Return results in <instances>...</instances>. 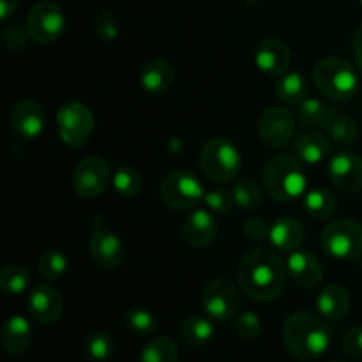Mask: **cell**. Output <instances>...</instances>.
I'll return each instance as SVG.
<instances>
[{"mask_svg":"<svg viewBox=\"0 0 362 362\" xmlns=\"http://www.w3.org/2000/svg\"><path fill=\"white\" fill-rule=\"evenodd\" d=\"M350 304H352V299H350L349 290L338 283L325 286L317 299L318 313L329 322L343 320L349 315Z\"/></svg>","mask_w":362,"mask_h":362,"instance_id":"cell-21","label":"cell"},{"mask_svg":"<svg viewBox=\"0 0 362 362\" xmlns=\"http://www.w3.org/2000/svg\"><path fill=\"white\" fill-rule=\"evenodd\" d=\"M269 239L278 251L292 253L303 244L304 226L296 218H279L269 230Z\"/></svg>","mask_w":362,"mask_h":362,"instance_id":"cell-24","label":"cell"},{"mask_svg":"<svg viewBox=\"0 0 362 362\" xmlns=\"http://www.w3.org/2000/svg\"><path fill=\"white\" fill-rule=\"evenodd\" d=\"M27 310L30 317L39 324H55L64 313V300L55 288L48 285H39L28 293Z\"/></svg>","mask_w":362,"mask_h":362,"instance_id":"cell-15","label":"cell"},{"mask_svg":"<svg viewBox=\"0 0 362 362\" xmlns=\"http://www.w3.org/2000/svg\"><path fill=\"white\" fill-rule=\"evenodd\" d=\"M292 62V52L288 45L279 39H265L255 52V64L262 73L269 76H281L288 71Z\"/></svg>","mask_w":362,"mask_h":362,"instance_id":"cell-17","label":"cell"},{"mask_svg":"<svg viewBox=\"0 0 362 362\" xmlns=\"http://www.w3.org/2000/svg\"><path fill=\"white\" fill-rule=\"evenodd\" d=\"M343 350L354 359H362V325L349 329L343 334Z\"/></svg>","mask_w":362,"mask_h":362,"instance_id":"cell-40","label":"cell"},{"mask_svg":"<svg viewBox=\"0 0 362 362\" xmlns=\"http://www.w3.org/2000/svg\"><path fill=\"white\" fill-rule=\"evenodd\" d=\"M2 346L11 356H20L25 354L32 345L34 339V329L30 322L21 315L9 317L2 325Z\"/></svg>","mask_w":362,"mask_h":362,"instance_id":"cell-20","label":"cell"},{"mask_svg":"<svg viewBox=\"0 0 362 362\" xmlns=\"http://www.w3.org/2000/svg\"><path fill=\"white\" fill-rule=\"evenodd\" d=\"M293 152L304 165H322L331 156V141L325 134L318 133V131H310V133H303L300 136H297L296 144H293Z\"/></svg>","mask_w":362,"mask_h":362,"instance_id":"cell-22","label":"cell"},{"mask_svg":"<svg viewBox=\"0 0 362 362\" xmlns=\"http://www.w3.org/2000/svg\"><path fill=\"white\" fill-rule=\"evenodd\" d=\"M296 131V117L279 106L265 110L258 120V136L269 148H279L288 144Z\"/></svg>","mask_w":362,"mask_h":362,"instance_id":"cell-13","label":"cell"},{"mask_svg":"<svg viewBox=\"0 0 362 362\" xmlns=\"http://www.w3.org/2000/svg\"><path fill=\"white\" fill-rule=\"evenodd\" d=\"M286 272L297 285L304 288H313L320 285L324 278V267L320 260L308 251H292L286 260Z\"/></svg>","mask_w":362,"mask_h":362,"instance_id":"cell-19","label":"cell"},{"mask_svg":"<svg viewBox=\"0 0 362 362\" xmlns=\"http://www.w3.org/2000/svg\"><path fill=\"white\" fill-rule=\"evenodd\" d=\"M327 173L339 191L357 193L362 189V159L356 152L341 151L332 156Z\"/></svg>","mask_w":362,"mask_h":362,"instance_id":"cell-14","label":"cell"},{"mask_svg":"<svg viewBox=\"0 0 362 362\" xmlns=\"http://www.w3.org/2000/svg\"><path fill=\"white\" fill-rule=\"evenodd\" d=\"M332 362H343V361H332Z\"/></svg>","mask_w":362,"mask_h":362,"instance_id":"cell-45","label":"cell"},{"mask_svg":"<svg viewBox=\"0 0 362 362\" xmlns=\"http://www.w3.org/2000/svg\"><path fill=\"white\" fill-rule=\"evenodd\" d=\"M202 172L212 182H230L240 172L243 158L233 141L228 138L216 136L204 145L200 154Z\"/></svg>","mask_w":362,"mask_h":362,"instance_id":"cell-5","label":"cell"},{"mask_svg":"<svg viewBox=\"0 0 362 362\" xmlns=\"http://www.w3.org/2000/svg\"><path fill=\"white\" fill-rule=\"evenodd\" d=\"M175 81V71L170 62L163 59L151 60L144 66L140 73V83L145 92L152 95L165 94Z\"/></svg>","mask_w":362,"mask_h":362,"instance_id":"cell-23","label":"cell"},{"mask_svg":"<svg viewBox=\"0 0 362 362\" xmlns=\"http://www.w3.org/2000/svg\"><path fill=\"white\" fill-rule=\"evenodd\" d=\"M233 332H235L237 338L246 339V341H251V339L258 338L262 334V320L257 313H251V311H246V313L239 315V317L233 320Z\"/></svg>","mask_w":362,"mask_h":362,"instance_id":"cell-38","label":"cell"},{"mask_svg":"<svg viewBox=\"0 0 362 362\" xmlns=\"http://www.w3.org/2000/svg\"><path fill=\"white\" fill-rule=\"evenodd\" d=\"M327 133L329 138L334 144H338L339 147H350V145L356 144L359 129H357V122L352 117L336 115L327 126Z\"/></svg>","mask_w":362,"mask_h":362,"instance_id":"cell-34","label":"cell"},{"mask_svg":"<svg viewBox=\"0 0 362 362\" xmlns=\"http://www.w3.org/2000/svg\"><path fill=\"white\" fill-rule=\"evenodd\" d=\"M94 32L101 41L112 42L119 37V20H117L115 13L108 7H103L95 13L94 16Z\"/></svg>","mask_w":362,"mask_h":362,"instance_id":"cell-37","label":"cell"},{"mask_svg":"<svg viewBox=\"0 0 362 362\" xmlns=\"http://www.w3.org/2000/svg\"><path fill=\"white\" fill-rule=\"evenodd\" d=\"M281 338L290 356L303 362L317 361L331 345V327L325 318L308 311H297L286 318Z\"/></svg>","mask_w":362,"mask_h":362,"instance_id":"cell-2","label":"cell"},{"mask_svg":"<svg viewBox=\"0 0 362 362\" xmlns=\"http://www.w3.org/2000/svg\"><path fill=\"white\" fill-rule=\"evenodd\" d=\"M20 0H0V20H9L18 11Z\"/></svg>","mask_w":362,"mask_h":362,"instance_id":"cell-43","label":"cell"},{"mask_svg":"<svg viewBox=\"0 0 362 362\" xmlns=\"http://www.w3.org/2000/svg\"><path fill=\"white\" fill-rule=\"evenodd\" d=\"M88 255L99 269L112 271L124 260L126 247L120 237L106 226L105 218L95 214L92 218V235L88 240Z\"/></svg>","mask_w":362,"mask_h":362,"instance_id":"cell-8","label":"cell"},{"mask_svg":"<svg viewBox=\"0 0 362 362\" xmlns=\"http://www.w3.org/2000/svg\"><path fill=\"white\" fill-rule=\"evenodd\" d=\"M303 205L308 216H311L313 219H325L336 212L338 198L325 187H315V189L308 191Z\"/></svg>","mask_w":362,"mask_h":362,"instance_id":"cell-27","label":"cell"},{"mask_svg":"<svg viewBox=\"0 0 362 362\" xmlns=\"http://www.w3.org/2000/svg\"><path fill=\"white\" fill-rule=\"evenodd\" d=\"M264 186L274 200L293 202L306 193L308 177L299 159L278 154L265 165Z\"/></svg>","mask_w":362,"mask_h":362,"instance_id":"cell-3","label":"cell"},{"mask_svg":"<svg viewBox=\"0 0 362 362\" xmlns=\"http://www.w3.org/2000/svg\"><path fill=\"white\" fill-rule=\"evenodd\" d=\"M218 235V223H216L214 212L205 209L191 212L182 225V237L189 246L205 247L214 243Z\"/></svg>","mask_w":362,"mask_h":362,"instance_id":"cell-18","label":"cell"},{"mask_svg":"<svg viewBox=\"0 0 362 362\" xmlns=\"http://www.w3.org/2000/svg\"><path fill=\"white\" fill-rule=\"evenodd\" d=\"M124 322H126V327L134 336H141V338L156 334L159 329V322L156 318V315L144 310V308H133V310L127 311L126 317H124Z\"/></svg>","mask_w":362,"mask_h":362,"instance_id":"cell-32","label":"cell"},{"mask_svg":"<svg viewBox=\"0 0 362 362\" xmlns=\"http://www.w3.org/2000/svg\"><path fill=\"white\" fill-rule=\"evenodd\" d=\"M27 30L34 42L49 45L62 35L66 27V16L59 4L52 0H42L35 4L27 16Z\"/></svg>","mask_w":362,"mask_h":362,"instance_id":"cell-11","label":"cell"},{"mask_svg":"<svg viewBox=\"0 0 362 362\" xmlns=\"http://www.w3.org/2000/svg\"><path fill=\"white\" fill-rule=\"evenodd\" d=\"M276 95L286 105H300L308 99V80L297 71L281 74L276 83Z\"/></svg>","mask_w":362,"mask_h":362,"instance_id":"cell-28","label":"cell"},{"mask_svg":"<svg viewBox=\"0 0 362 362\" xmlns=\"http://www.w3.org/2000/svg\"><path fill=\"white\" fill-rule=\"evenodd\" d=\"M336 115H338V112H336L332 105H327V103L320 101V99H304L300 103L297 120L304 127H311V129L325 127L327 129V126L332 122Z\"/></svg>","mask_w":362,"mask_h":362,"instance_id":"cell-25","label":"cell"},{"mask_svg":"<svg viewBox=\"0 0 362 362\" xmlns=\"http://www.w3.org/2000/svg\"><path fill=\"white\" fill-rule=\"evenodd\" d=\"M361 4H362V0H361Z\"/></svg>","mask_w":362,"mask_h":362,"instance_id":"cell-46","label":"cell"},{"mask_svg":"<svg viewBox=\"0 0 362 362\" xmlns=\"http://www.w3.org/2000/svg\"><path fill=\"white\" fill-rule=\"evenodd\" d=\"M233 198H235V204L239 207H243L244 211H255L262 205L264 202V191L258 186L255 180L251 179H240L233 184Z\"/></svg>","mask_w":362,"mask_h":362,"instance_id":"cell-33","label":"cell"},{"mask_svg":"<svg viewBox=\"0 0 362 362\" xmlns=\"http://www.w3.org/2000/svg\"><path fill=\"white\" fill-rule=\"evenodd\" d=\"M313 80L318 90L332 101H349L357 92V73L352 64L339 57L320 60L313 71Z\"/></svg>","mask_w":362,"mask_h":362,"instance_id":"cell-4","label":"cell"},{"mask_svg":"<svg viewBox=\"0 0 362 362\" xmlns=\"http://www.w3.org/2000/svg\"><path fill=\"white\" fill-rule=\"evenodd\" d=\"M204 202L207 209H211V212H214V214H230L237 205L233 193L226 189L209 191V193H205Z\"/></svg>","mask_w":362,"mask_h":362,"instance_id":"cell-39","label":"cell"},{"mask_svg":"<svg viewBox=\"0 0 362 362\" xmlns=\"http://www.w3.org/2000/svg\"><path fill=\"white\" fill-rule=\"evenodd\" d=\"M179 350L170 338H154L141 349L138 362H177Z\"/></svg>","mask_w":362,"mask_h":362,"instance_id":"cell-30","label":"cell"},{"mask_svg":"<svg viewBox=\"0 0 362 362\" xmlns=\"http://www.w3.org/2000/svg\"><path fill=\"white\" fill-rule=\"evenodd\" d=\"M354 55H356L357 66L362 71V23L357 27L356 35H354Z\"/></svg>","mask_w":362,"mask_h":362,"instance_id":"cell-44","label":"cell"},{"mask_svg":"<svg viewBox=\"0 0 362 362\" xmlns=\"http://www.w3.org/2000/svg\"><path fill=\"white\" fill-rule=\"evenodd\" d=\"M28 37H30V35H28L27 27L23 28V27H20L18 23L11 25V27H7L6 30H4V42H6L11 49L23 48Z\"/></svg>","mask_w":362,"mask_h":362,"instance_id":"cell-41","label":"cell"},{"mask_svg":"<svg viewBox=\"0 0 362 362\" xmlns=\"http://www.w3.org/2000/svg\"><path fill=\"white\" fill-rule=\"evenodd\" d=\"M30 285V272L23 265H6L0 272V286L7 296H20Z\"/></svg>","mask_w":362,"mask_h":362,"instance_id":"cell-31","label":"cell"},{"mask_svg":"<svg viewBox=\"0 0 362 362\" xmlns=\"http://www.w3.org/2000/svg\"><path fill=\"white\" fill-rule=\"evenodd\" d=\"M269 230L271 228H269L267 223H265L262 218L247 219L243 226L244 235H246L250 240H264L265 237L269 235Z\"/></svg>","mask_w":362,"mask_h":362,"instance_id":"cell-42","label":"cell"},{"mask_svg":"<svg viewBox=\"0 0 362 362\" xmlns=\"http://www.w3.org/2000/svg\"><path fill=\"white\" fill-rule=\"evenodd\" d=\"M83 349L92 362H108L115 354V341L106 332H94L87 338Z\"/></svg>","mask_w":362,"mask_h":362,"instance_id":"cell-36","label":"cell"},{"mask_svg":"<svg viewBox=\"0 0 362 362\" xmlns=\"http://www.w3.org/2000/svg\"><path fill=\"white\" fill-rule=\"evenodd\" d=\"M71 182L81 198L94 200L105 194L113 182L112 168L103 158H85L74 166Z\"/></svg>","mask_w":362,"mask_h":362,"instance_id":"cell-12","label":"cell"},{"mask_svg":"<svg viewBox=\"0 0 362 362\" xmlns=\"http://www.w3.org/2000/svg\"><path fill=\"white\" fill-rule=\"evenodd\" d=\"M202 306L211 320L228 322L239 313L240 293L230 279L216 278L202 292Z\"/></svg>","mask_w":362,"mask_h":362,"instance_id":"cell-9","label":"cell"},{"mask_svg":"<svg viewBox=\"0 0 362 362\" xmlns=\"http://www.w3.org/2000/svg\"><path fill=\"white\" fill-rule=\"evenodd\" d=\"M9 124L16 136L23 140H35L45 131V113L37 103L25 99L11 110Z\"/></svg>","mask_w":362,"mask_h":362,"instance_id":"cell-16","label":"cell"},{"mask_svg":"<svg viewBox=\"0 0 362 362\" xmlns=\"http://www.w3.org/2000/svg\"><path fill=\"white\" fill-rule=\"evenodd\" d=\"M237 279L250 299L257 303H271L278 299L286 285V265L271 250L250 251L237 267Z\"/></svg>","mask_w":362,"mask_h":362,"instance_id":"cell-1","label":"cell"},{"mask_svg":"<svg viewBox=\"0 0 362 362\" xmlns=\"http://www.w3.org/2000/svg\"><path fill=\"white\" fill-rule=\"evenodd\" d=\"M67 255L60 250H48L39 258V274L48 281H57L67 271Z\"/></svg>","mask_w":362,"mask_h":362,"instance_id":"cell-35","label":"cell"},{"mask_svg":"<svg viewBox=\"0 0 362 362\" xmlns=\"http://www.w3.org/2000/svg\"><path fill=\"white\" fill-rule=\"evenodd\" d=\"M179 332L187 346H205L214 339L216 329L211 318L193 315V317H187L186 320H182Z\"/></svg>","mask_w":362,"mask_h":362,"instance_id":"cell-26","label":"cell"},{"mask_svg":"<svg viewBox=\"0 0 362 362\" xmlns=\"http://www.w3.org/2000/svg\"><path fill=\"white\" fill-rule=\"evenodd\" d=\"M161 200L166 207L175 211H189L194 209L205 198L204 187L197 177L187 170H175L166 173L161 180Z\"/></svg>","mask_w":362,"mask_h":362,"instance_id":"cell-7","label":"cell"},{"mask_svg":"<svg viewBox=\"0 0 362 362\" xmlns=\"http://www.w3.org/2000/svg\"><path fill=\"white\" fill-rule=\"evenodd\" d=\"M320 244L327 255L343 262L362 257V226L354 219H336L322 230Z\"/></svg>","mask_w":362,"mask_h":362,"instance_id":"cell-6","label":"cell"},{"mask_svg":"<svg viewBox=\"0 0 362 362\" xmlns=\"http://www.w3.org/2000/svg\"><path fill=\"white\" fill-rule=\"evenodd\" d=\"M113 187L117 193L124 198H134L140 194L144 187V179L141 173L133 166L122 165L113 172Z\"/></svg>","mask_w":362,"mask_h":362,"instance_id":"cell-29","label":"cell"},{"mask_svg":"<svg viewBox=\"0 0 362 362\" xmlns=\"http://www.w3.org/2000/svg\"><path fill=\"white\" fill-rule=\"evenodd\" d=\"M57 127L64 144L74 148L83 147L94 131V115L81 103H66L57 112Z\"/></svg>","mask_w":362,"mask_h":362,"instance_id":"cell-10","label":"cell"}]
</instances>
